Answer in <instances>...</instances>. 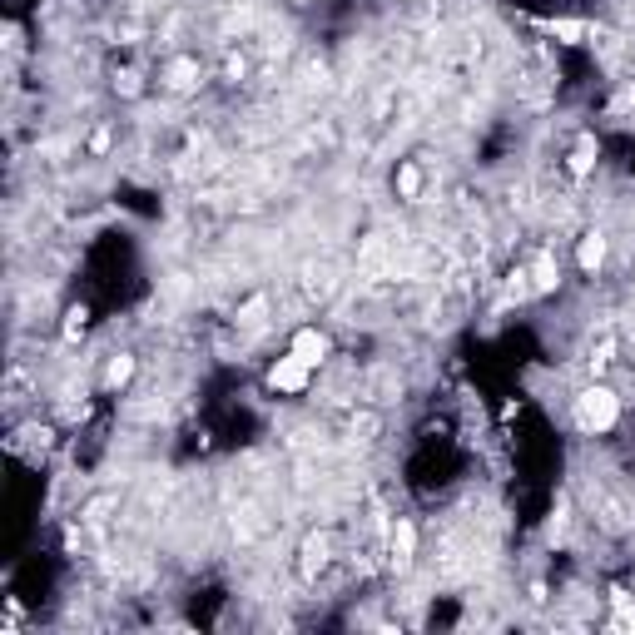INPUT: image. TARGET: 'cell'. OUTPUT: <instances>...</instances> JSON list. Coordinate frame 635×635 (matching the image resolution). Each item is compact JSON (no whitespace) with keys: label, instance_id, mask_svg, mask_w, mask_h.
Segmentation results:
<instances>
[{"label":"cell","instance_id":"cell-5","mask_svg":"<svg viewBox=\"0 0 635 635\" xmlns=\"http://www.w3.org/2000/svg\"><path fill=\"white\" fill-rule=\"evenodd\" d=\"M387 556H392V566H397V571H407V566H412V556H417V526H412L407 516H397V521H392V531H387Z\"/></svg>","mask_w":635,"mask_h":635},{"label":"cell","instance_id":"cell-6","mask_svg":"<svg viewBox=\"0 0 635 635\" xmlns=\"http://www.w3.org/2000/svg\"><path fill=\"white\" fill-rule=\"evenodd\" d=\"M606 254H611V239H606L601 229H586V234L576 239V268H581V273H601V268H606Z\"/></svg>","mask_w":635,"mask_h":635},{"label":"cell","instance_id":"cell-7","mask_svg":"<svg viewBox=\"0 0 635 635\" xmlns=\"http://www.w3.org/2000/svg\"><path fill=\"white\" fill-rule=\"evenodd\" d=\"M526 273H531V293H536V298L561 288V263H556V254H551V249H541V254L531 258V263H526Z\"/></svg>","mask_w":635,"mask_h":635},{"label":"cell","instance_id":"cell-2","mask_svg":"<svg viewBox=\"0 0 635 635\" xmlns=\"http://www.w3.org/2000/svg\"><path fill=\"white\" fill-rule=\"evenodd\" d=\"M268 392H283V397H303L308 387H313V368L303 363V358H293V353H283L273 368H268Z\"/></svg>","mask_w":635,"mask_h":635},{"label":"cell","instance_id":"cell-1","mask_svg":"<svg viewBox=\"0 0 635 635\" xmlns=\"http://www.w3.org/2000/svg\"><path fill=\"white\" fill-rule=\"evenodd\" d=\"M571 417H576V427H581L586 437H601V432H611V427L621 422V397H616L606 382H591V387L576 392Z\"/></svg>","mask_w":635,"mask_h":635},{"label":"cell","instance_id":"cell-9","mask_svg":"<svg viewBox=\"0 0 635 635\" xmlns=\"http://www.w3.org/2000/svg\"><path fill=\"white\" fill-rule=\"evenodd\" d=\"M134 373H139V358L134 353H110V363H105V392H125L129 382H134Z\"/></svg>","mask_w":635,"mask_h":635},{"label":"cell","instance_id":"cell-12","mask_svg":"<svg viewBox=\"0 0 635 635\" xmlns=\"http://www.w3.org/2000/svg\"><path fill=\"white\" fill-rule=\"evenodd\" d=\"M546 30H551V35H561L566 45H576L581 35H591V25H586V20H551Z\"/></svg>","mask_w":635,"mask_h":635},{"label":"cell","instance_id":"cell-3","mask_svg":"<svg viewBox=\"0 0 635 635\" xmlns=\"http://www.w3.org/2000/svg\"><path fill=\"white\" fill-rule=\"evenodd\" d=\"M288 353H293V358H303V363L318 373V368L333 358V338H328L318 323H308V328H298V333L288 338Z\"/></svg>","mask_w":635,"mask_h":635},{"label":"cell","instance_id":"cell-11","mask_svg":"<svg viewBox=\"0 0 635 635\" xmlns=\"http://www.w3.org/2000/svg\"><path fill=\"white\" fill-rule=\"evenodd\" d=\"M85 328H90V308L75 303V308L65 313V328H60V333H65V343H75V338H85Z\"/></svg>","mask_w":635,"mask_h":635},{"label":"cell","instance_id":"cell-10","mask_svg":"<svg viewBox=\"0 0 635 635\" xmlns=\"http://www.w3.org/2000/svg\"><path fill=\"white\" fill-rule=\"evenodd\" d=\"M392 184H397V194H402L407 204H417V199H422V189H427V179H422V169H417L412 159H407V164H397Z\"/></svg>","mask_w":635,"mask_h":635},{"label":"cell","instance_id":"cell-8","mask_svg":"<svg viewBox=\"0 0 635 635\" xmlns=\"http://www.w3.org/2000/svg\"><path fill=\"white\" fill-rule=\"evenodd\" d=\"M194 85H199V60H194V55H179V60L164 65V90L184 95V90H194Z\"/></svg>","mask_w":635,"mask_h":635},{"label":"cell","instance_id":"cell-4","mask_svg":"<svg viewBox=\"0 0 635 635\" xmlns=\"http://www.w3.org/2000/svg\"><path fill=\"white\" fill-rule=\"evenodd\" d=\"M328 561H333V536H328V531H313V536L303 541V551H298V576H303V581H318V576L328 571Z\"/></svg>","mask_w":635,"mask_h":635},{"label":"cell","instance_id":"cell-13","mask_svg":"<svg viewBox=\"0 0 635 635\" xmlns=\"http://www.w3.org/2000/svg\"><path fill=\"white\" fill-rule=\"evenodd\" d=\"M110 139H115V134H110V125H100V129H95V134H90V144H85V154H90V159H100V154L110 149Z\"/></svg>","mask_w":635,"mask_h":635}]
</instances>
